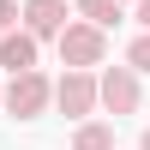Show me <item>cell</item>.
I'll return each instance as SVG.
<instances>
[{
    "instance_id": "30bf717a",
    "label": "cell",
    "mask_w": 150,
    "mask_h": 150,
    "mask_svg": "<svg viewBox=\"0 0 150 150\" xmlns=\"http://www.w3.org/2000/svg\"><path fill=\"white\" fill-rule=\"evenodd\" d=\"M18 30V0H0V36Z\"/></svg>"
},
{
    "instance_id": "7a4b0ae2",
    "label": "cell",
    "mask_w": 150,
    "mask_h": 150,
    "mask_svg": "<svg viewBox=\"0 0 150 150\" xmlns=\"http://www.w3.org/2000/svg\"><path fill=\"white\" fill-rule=\"evenodd\" d=\"M48 96H54V78H48L42 66H36V72H18V78L0 84V108H6L12 120H36V114H48Z\"/></svg>"
},
{
    "instance_id": "5b68a950",
    "label": "cell",
    "mask_w": 150,
    "mask_h": 150,
    "mask_svg": "<svg viewBox=\"0 0 150 150\" xmlns=\"http://www.w3.org/2000/svg\"><path fill=\"white\" fill-rule=\"evenodd\" d=\"M66 18H72L66 0H24V6H18V30L36 36V42H54V36L66 30Z\"/></svg>"
},
{
    "instance_id": "8fae6325",
    "label": "cell",
    "mask_w": 150,
    "mask_h": 150,
    "mask_svg": "<svg viewBox=\"0 0 150 150\" xmlns=\"http://www.w3.org/2000/svg\"><path fill=\"white\" fill-rule=\"evenodd\" d=\"M138 6V30H150V0H132Z\"/></svg>"
},
{
    "instance_id": "277c9868",
    "label": "cell",
    "mask_w": 150,
    "mask_h": 150,
    "mask_svg": "<svg viewBox=\"0 0 150 150\" xmlns=\"http://www.w3.org/2000/svg\"><path fill=\"white\" fill-rule=\"evenodd\" d=\"M48 102H54L66 120H90L96 114V72H60Z\"/></svg>"
},
{
    "instance_id": "52a82bcc",
    "label": "cell",
    "mask_w": 150,
    "mask_h": 150,
    "mask_svg": "<svg viewBox=\"0 0 150 150\" xmlns=\"http://www.w3.org/2000/svg\"><path fill=\"white\" fill-rule=\"evenodd\" d=\"M72 18H78V24H96V30H114V24H120V0H72Z\"/></svg>"
},
{
    "instance_id": "8992f818",
    "label": "cell",
    "mask_w": 150,
    "mask_h": 150,
    "mask_svg": "<svg viewBox=\"0 0 150 150\" xmlns=\"http://www.w3.org/2000/svg\"><path fill=\"white\" fill-rule=\"evenodd\" d=\"M36 54H42V42L24 30H6L0 36V66H6V78H18V72H36Z\"/></svg>"
},
{
    "instance_id": "3957f363",
    "label": "cell",
    "mask_w": 150,
    "mask_h": 150,
    "mask_svg": "<svg viewBox=\"0 0 150 150\" xmlns=\"http://www.w3.org/2000/svg\"><path fill=\"white\" fill-rule=\"evenodd\" d=\"M138 102H144V84H138L132 66H102L96 72V108H108L114 120H126V114H138Z\"/></svg>"
},
{
    "instance_id": "7c38bea8",
    "label": "cell",
    "mask_w": 150,
    "mask_h": 150,
    "mask_svg": "<svg viewBox=\"0 0 150 150\" xmlns=\"http://www.w3.org/2000/svg\"><path fill=\"white\" fill-rule=\"evenodd\" d=\"M138 150H150V126H144V138H138Z\"/></svg>"
},
{
    "instance_id": "6da1fadb",
    "label": "cell",
    "mask_w": 150,
    "mask_h": 150,
    "mask_svg": "<svg viewBox=\"0 0 150 150\" xmlns=\"http://www.w3.org/2000/svg\"><path fill=\"white\" fill-rule=\"evenodd\" d=\"M54 48H60V66L66 72H96L108 60V36L96 24H78V18H66V30L54 36Z\"/></svg>"
},
{
    "instance_id": "ba28073f",
    "label": "cell",
    "mask_w": 150,
    "mask_h": 150,
    "mask_svg": "<svg viewBox=\"0 0 150 150\" xmlns=\"http://www.w3.org/2000/svg\"><path fill=\"white\" fill-rule=\"evenodd\" d=\"M72 150H114V126H108V120H78Z\"/></svg>"
},
{
    "instance_id": "9c48e42d",
    "label": "cell",
    "mask_w": 150,
    "mask_h": 150,
    "mask_svg": "<svg viewBox=\"0 0 150 150\" xmlns=\"http://www.w3.org/2000/svg\"><path fill=\"white\" fill-rule=\"evenodd\" d=\"M126 66H132V72H150V30H138V36H132V48H126Z\"/></svg>"
},
{
    "instance_id": "5bb4252c",
    "label": "cell",
    "mask_w": 150,
    "mask_h": 150,
    "mask_svg": "<svg viewBox=\"0 0 150 150\" xmlns=\"http://www.w3.org/2000/svg\"><path fill=\"white\" fill-rule=\"evenodd\" d=\"M0 84H6V78H0Z\"/></svg>"
},
{
    "instance_id": "4fadbf2b",
    "label": "cell",
    "mask_w": 150,
    "mask_h": 150,
    "mask_svg": "<svg viewBox=\"0 0 150 150\" xmlns=\"http://www.w3.org/2000/svg\"><path fill=\"white\" fill-rule=\"evenodd\" d=\"M120 6H126V0H120Z\"/></svg>"
}]
</instances>
